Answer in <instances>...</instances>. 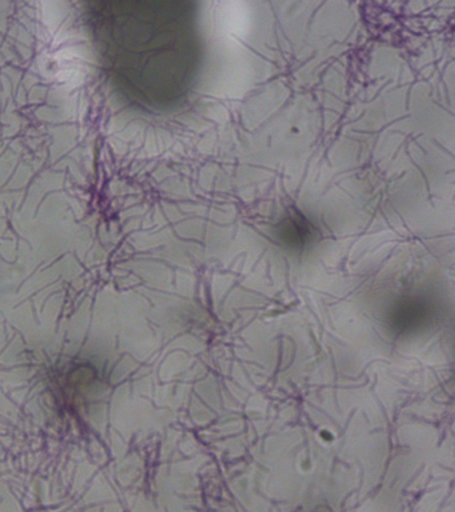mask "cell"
Here are the masks:
<instances>
[{"mask_svg": "<svg viewBox=\"0 0 455 512\" xmlns=\"http://www.w3.org/2000/svg\"><path fill=\"white\" fill-rule=\"evenodd\" d=\"M185 3L93 4L90 22L103 66L118 90L166 106L185 90L195 43Z\"/></svg>", "mask_w": 455, "mask_h": 512, "instance_id": "6da1fadb", "label": "cell"}, {"mask_svg": "<svg viewBox=\"0 0 455 512\" xmlns=\"http://www.w3.org/2000/svg\"><path fill=\"white\" fill-rule=\"evenodd\" d=\"M431 307L423 299H403L391 310L390 326L398 332L415 330L430 319Z\"/></svg>", "mask_w": 455, "mask_h": 512, "instance_id": "7a4b0ae2", "label": "cell"}, {"mask_svg": "<svg viewBox=\"0 0 455 512\" xmlns=\"http://www.w3.org/2000/svg\"><path fill=\"white\" fill-rule=\"evenodd\" d=\"M279 236L290 246H302L311 236V224L302 215L289 216L282 224Z\"/></svg>", "mask_w": 455, "mask_h": 512, "instance_id": "3957f363", "label": "cell"}]
</instances>
